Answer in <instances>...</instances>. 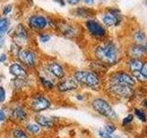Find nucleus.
Returning <instances> with one entry per match:
<instances>
[{"mask_svg": "<svg viewBox=\"0 0 147 138\" xmlns=\"http://www.w3.org/2000/svg\"><path fill=\"white\" fill-rule=\"evenodd\" d=\"M95 55L99 61L107 64H114L119 59V49L117 44L112 41H104L96 46Z\"/></svg>", "mask_w": 147, "mask_h": 138, "instance_id": "nucleus-1", "label": "nucleus"}, {"mask_svg": "<svg viewBox=\"0 0 147 138\" xmlns=\"http://www.w3.org/2000/svg\"><path fill=\"white\" fill-rule=\"evenodd\" d=\"M100 22L106 28L119 27L124 20V16L117 7H108L100 13Z\"/></svg>", "mask_w": 147, "mask_h": 138, "instance_id": "nucleus-2", "label": "nucleus"}, {"mask_svg": "<svg viewBox=\"0 0 147 138\" xmlns=\"http://www.w3.org/2000/svg\"><path fill=\"white\" fill-rule=\"evenodd\" d=\"M86 30L88 34L95 39L101 40L108 36V29L98 20L95 18H87L85 20Z\"/></svg>", "mask_w": 147, "mask_h": 138, "instance_id": "nucleus-3", "label": "nucleus"}, {"mask_svg": "<svg viewBox=\"0 0 147 138\" xmlns=\"http://www.w3.org/2000/svg\"><path fill=\"white\" fill-rule=\"evenodd\" d=\"M92 107L94 108L96 112L103 116L115 120L117 119V114L114 112V110L107 101L103 99H96L92 101Z\"/></svg>", "mask_w": 147, "mask_h": 138, "instance_id": "nucleus-4", "label": "nucleus"}, {"mask_svg": "<svg viewBox=\"0 0 147 138\" xmlns=\"http://www.w3.org/2000/svg\"><path fill=\"white\" fill-rule=\"evenodd\" d=\"M75 79L90 87H96L99 85V78L95 73L90 71H77L75 73Z\"/></svg>", "mask_w": 147, "mask_h": 138, "instance_id": "nucleus-5", "label": "nucleus"}, {"mask_svg": "<svg viewBox=\"0 0 147 138\" xmlns=\"http://www.w3.org/2000/svg\"><path fill=\"white\" fill-rule=\"evenodd\" d=\"M48 18L41 15V14H32L28 18V25L31 30H42L48 26Z\"/></svg>", "mask_w": 147, "mask_h": 138, "instance_id": "nucleus-6", "label": "nucleus"}, {"mask_svg": "<svg viewBox=\"0 0 147 138\" xmlns=\"http://www.w3.org/2000/svg\"><path fill=\"white\" fill-rule=\"evenodd\" d=\"M110 83L113 84H119L132 87L135 84V80L133 76H130L125 72H116L110 76Z\"/></svg>", "mask_w": 147, "mask_h": 138, "instance_id": "nucleus-7", "label": "nucleus"}, {"mask_svg": "<svg viewBox=\"0 0 147 138\" xmlns=\"http://www.w3.org/2000/svg\"><path fill=\"white\" fill-rule=\"evenodd\" d=\"M17 55L18 59L20 61L25 64L27 66L29 67H33L35 66V61H36V57L34 53L30 50L28 49H22V50H18Z\"/></svg>", "mask_w": 147, "mask_h": 138, "instance_id": "nucleus-8", "label": "nucleus"}, {"mask_svg": "<svg viewBox=\"0 0 147 138\" xmlns=\"http://www.w3.org/2000/svg\"><path fill=\"white\" fill-rule=\"evenodd\" d=\"M128 53L131 58L140 59L141 57H142L147 53V41L142 44L134 43L131 45V47L128 50Z\"/></svg>", "mask_w": 147, "mask_h": 138, "instance_id": "nucleus-9", "label": "nucleus"}, {"mask_svg": "<svg viewBox=\"0 0 147 138\" xmlns=\"http://www.w3.org/2000/svg\"><path fill=\"white\" fill-rule=\"evenodd\" d=\"M51 106V102L48 99H46L45 97L39 96L36 97L31 100L30 107L34 112H41V110H45L49 109Z\"/></svg>", "mask_w": 147, "mask_h": 138, "instance_id": "nucleus-10", "label": "nucleus"}, {"mask_svg": "<svg viewBox=\"0 0 147 138\" xmlns=\"http://www.w3.org/2000/svg\"><path fill=\"white\" fill-rule=\"evenodd\" d=\"M110 90H111L114 94L119 95L121 97H125V98H129V97H131L133 93V90L130 86L113 84V83L110 84Z\"/></svg>", "mask_w": 147, "mask_h": 138, "instance_id": "nucleus-11", "label": "nucleus"}, {"mask_svg": "<svg viewBox=\"0 0 147 138\" xmlns=\"http://www.w3.org/2000/svg\"><path fill=\"white\" fill-rule=\"evenodd\" d=\"M73 14L78 18L87 20V18H94L96 13V10H94V9H92L88 7H78L74 9Z\"/></svg>", "mask_w": 147, "mask_h": 138, "instance_id": "nucleus-12", "label": "nucleus"}, {"mask_svg": "<svg viewBox=\"0 0 147 138\" xmlns=\"http://www.w3.org/2000/svg\"><path fill=\"white\" fill-rule=\"evenodd\" d=\"M78 87V82L76 79L73 78H67L66 80L63 81L58 85V89L60 91H69V90H74L77 89Z\"/></svg>", "mask_w": 147, "mask_h": 138, "instance_id": "nucleus-13", "label": "nucleus"}, {"mask_svg": "<svg viewBox=\"0 0 147 138\" xmlns=\"http://www.w3.org/2000/svg\"><path fill=\"white\" fill-rule=\"evenodd\" d=\"M9 73L12 76L18 78H23L27 76V71L22 67L21 64L18 63H14L9 66Z\"/></svg>", "mask_w": 147, "mask_h": 138, "instance_id": "nucleus-14", "label": "nucleus"}, {"mask_svg": "<svg viewBox=\"0 0 147 138\" xmlns=\"http://www.w3.org/2000/svg\"><path fill=\"white\" fill-rule=\"evenodd\" d=\"M28 36H29V33H28V30L24 25L18 24L14 31V38L18 41H24L28 39Z\"/></svg>", "mask_w": 147, "mask_h": 138, "instance_id": "nucleus-15", "label": "nucleus"}, {"mask_svg": "<svg viewBox=\"0 0 147 138\" xmlns=\"http://www.w3.org/2000/svg\"><path fill=\"white\" fill-rule=\"evenodd\" d=\"M48 70L53 74V75L61 79V78L63 77L64 76V71H63V68L62 67L61 64H59L57 63H51L48 64Z\"/></svg>", "mask_w": 147, "mask_h": 138, "instance_id": "nucleus-16", "label": "nucleus"}, {"mask_svg": "<svg viewBox=\"0 0 147 138\" xmlns=\"http://www.w3.org/2000/svg\"><path fill=\"white\" fill-rule=\"evenodd\" d=\"M132 39L135 41V43L142 44L144 43L147 41L146 33L144 30H142V29H138L132 33Z\"/></svg>", "mask_w": 147, "mask_h": 138, "instance_id": "nucleus-17", "label": "nucleus"}, {"mask_svg": "<svg viewBox=\"0 0 147 138\" xmlns=\"http://www.w3.org/2000/svg\"><path fill=\"white\" fill-rule=\"evenodd\" d=\"M142 64H144V62H142L141 59H138V58H130V60H129V62H128L129 69L131 71V73L135 71H141Z\"/></svg>", "mask_w": 147, "mask_h": 138, "instance_id": "nucleus-18", "label": "nucleus"}, {"mask_svg": "<svg viewBox=\"0 0 147 138\" xmlns=\"http://www.w3.org/2000/svg\"><path fill=\"white\" fill-rule=\"evenodd\" d=\"M35 121L39 125L43 127H51L53 124V121L52 118H48L46 116H43V115H37Z\"/></svg>", "mask_w": 147, "mask_h": 138, "instance_id": "nucleus-19", "label": "nucleus"}, {"mask_svg": "<svg viewBox=\"0 0 147 138\" xmlns=\"http://www.w3.org/2000/svg\"><path fill=\"white\" fill-rule=\"evenodd\" d=\"M10 20L7 17L0 18V36H3L7 33L9 30Z\"/></svg>", "mask_w": 147, "mask_h": 138, "instance_id": "nucleus-20", "label": "nucleus"}, {"mask_svg": "<svg viewBox=\"0 0 147 138\" xmlns=\"http://www.w3.org/2000/svg\"><path fill=\"white\" fill-rule=\"evenodd\" d=\"M13 116L18 121H24V120L27 119L28 115L22 108H16L13 110Z\"/></svg>", "mask_w": 147, "mask_h": 138, "instance_id": "nucleus-21", "label": "nucleus"}, {"mask_svg": "<svg viewBox=\"0 0 147 138\" xmlns=\"http://www.w3.org/2000/svg\"><path fill=\"white\" fill-rule=\"evenodd\" d=\"M132 76H133V78H135V79L139 80L141 82H146L147 81V77L142 75V74L140 71L132 72Z\"/></svg>", "mask_w": 147, "mask_h": 138, "instance_id": "nucleus-22", "label": "nucleus"}, {"mask_svg": "<svg viewBox=\"0 0 147 138\" xmlns=\"http://www.w3.org/2000/svg\"><path fill=\"white\" fill-rule=\"evenodd\" d=\"M27 130L31 133H37L40 132V126L36 123H30L27 126Z\"/></svg>", "mask_w": 147, "mask_h": 138, "instance_id": "nucleus-23", "label": "nucleus"}, {"mask_svg": "<svg viewBox=\"0 0 147 138\" xmlns=\"http://www.w3.org/2000/svg\"><path fill=\"white\" fill-rule=\"evenodd\" d=\"M13 136L15 138H28L26 133L23 130H21V129H16L13 132Z\"/></svg>", "mask_w": 147, "mask_h": 138, "instance_id": "nucleus-24", "label": "nucleus"}, {"mask_svg": "<svg viewBox=\"0 0 147 138\" xmlns=\"http://www.w3.org/2000/svg\"><path fill=\"white\" fill-rule=\"evenodd\" d=\"M40 79L41 84H42V86L45 87V89H52L53 87V83L51 82L50 80L46 79V78H44V77H40Z\"/></svg>", "mask_w": 147, "mask_h": 138, "instance_id": "nucleus-25", "label": "nucleus"}, {"mask_svg": "<svg viewBox=\"0 0 147 138\" xmlns=\"http://www.w3.org/2000/svg\"><path fill=\"white\" fill-rule=\"evenodd\" d=\"M135 115L141 120V121H142V122L146 121V115H145V113L144 112H142V110H135Z\"/></svg>", "mask_w": 147, "mask_h": 138, "instance_id": "nucleus-26", "label": "nucleus"}, {"mask_svg": "<svg viewBox=\"0 0 147 138\" xmlns=\"http://www.w3.org/2000/svg\"><path fill=\"white\" fill-rule=\"evenodd\" d=\"M11 10H12V5H6L4 7H3V9H2V13H3V15H4V17H6V16H7L9 13L11 12Z\"/></svg>", "mask_w": 147, "mask_h": 138, "instance_id": "nucleus-27", "label": "nucleus"}, {"mask_svg": "<svg viewBox=\"0 0 147 138\" xmlns=\"http://www.w3.org/2000/svg\"><path fill=\"white\" fill-rule=\"evenodd\" d=\"M39 38L41 43H47V41H50L51 36H50V34H47V33H40L39 35Z\"/></svg>", "mask_w": 147, "mask_h": 138, "instance_id": "nucleus-28", "label": "nucleus"}, {"mask_svg": "<svg viewBox=\"0 0 147 138\" xmlns=\"http://www.w3.org/2000/svg\"><path fill=\"white\" fill-rule=\"evenodd\" d=\"M115 130H116V128H115L113 125H109V124H108V125L105 126V132L107 133H109V135L115 132Z\"/></svg>", "mask_w": 147, "mask_h": 138, "instance_id": "nucleus-29", "label": "nucleus"}, {"mask_svg": "<svg viewBox=\"0 0 147 138\" xmlns=\"http://www.w3.org/2000/svg\"><path fill=\"white\" fill-rule=\"evenodd\" d=\"M132 120H133V115H132V114H129L126 118H124V119H123L122 124H123V125H127V124L130 123V122L132 121Z\"/></svg>", "mask_w": 147, "mask_h": 138, "instance_id": "nucleus-30", "label": "nucleus"}, {"mask_svg": "<svg viewBox=\"0 0 147 138\" xmlns=\"http://www.w3.org/2000/svg\"><path fill=\"white\" fill-rule=\"evenodd\" d=\"M6 99V91L3 87H0V102H4Z\"/></svg>", "mask_w": 147, "mask_h": 138, "instance_id": "nucleus-31", "label": "nucleus"}, {"mask_svg": "<svg viewBox=\"0 0 147 138\" xmlns=\"http://www.w3.org/2000/svg\"><path fill=\"white\" fill-rule=\"evenodd\" d=\"M98 133H99V135L102 138H117V137H115V136H112L111 135H109V133H107L105 131H99Z\"/></svg>", "mask_w": 147, "mask_h": 138, "instance_id": "nucleus-32", "label": "nucleus"}, {"mask_svg": "<svg viewBox=\"0 0 147 138\" xmlns=\"http://www.w3.org/2000/svg\"><path fill=\"white\" fill-rule=\"evenodd\" d=\"M142 75H144V76L147 77V63H144V64H142V67L141 69V71H140Z\"/></svg>", "mask_w": 147, "mask_h": 138, "instance_id": "nucleus-33", "label": "nucleus"}, {"mask_svg": "<svg viewBox=\"0 0 147 138\" xmlns=\"http://www.w3.org/2000/svg\"><path fill=\"white\" fill-rule=\"evenodd\" d=\"M68 4L72 5V6H76V5H77L78 3H79L81 0H66Z\"/></svg>", "mask_w": 147, "mask_h": 138, "instance_id": "nucleus-34", "label": "nucleus"}, {"mask_svg": "<svg viewBox=\"0 0 147 138\" xmlns=\"http://www.w3.org/2000/svg\"><path fill=\"white\" fill-rule=\"evenodd\" d=\"M82 1L87 6H92V5L95 4V0H82Z\"/></svg>", "mask_w": 147, "mask_h": 138, "instance_id": "nucleus-35", "label": "nucleus"}, {"mask_svg": "<svg viewBox=\"0 0 147 138\" xmlns=\"http://www.w3.org/2000/svg\"><path fill=\"white\" fill-rule=\"evenodd\" d=\"M6 61H7V54L2 53L0 55V63H5Z\"/></svg>", "mask_w": 147, "mask_h": 138, "instance_id": "nucleus-36", "label": "nucleus"}, {"mask_svg": "<svg viewBox=\"0 0 147 138\" xmlns=\"http://www.w3.org/2000/svg\"><path fill=\"white\" fill-rule=\"evenodd\" d=\"M5 119H6V116H5V113L3 112V110H0V122H3Z\"/></svg>", "mask_w": 147, "mask_h": 138, "instance_id": "nucleus-37", "label": "nucleus"}, {"mask_svg": "<svg viewBox=\"0 0 147 138\" xmlns=\"http://www.w3.org/2000/svg\"><path fill=\"white\" fill-rule=\"evenodd\" d=\"M5 44V38L3 36H0V49H1Z\"/></svg>", "mask_w": 147, "mask_h": 138, "instance_id": "nucleus-38", "label": "nucleus"}, {"mask_svg": "<svg viewBox=\"0 0 147 138\" xmlns=\"http://www.w3.org/2000/svg\"><path fill=\"white\" fill-rule=\"evenodd\" d=\"M55 1H56L57 3H59L62 7H63L64 5H65V0H55Z\"/></svg>", "mask_w": 147, "mask_h": 138, "instance_id": "nucleus-39", "label": "nucleus"}, {"mask_svg": "<svg viewBox=\"0 0 147 138\" xmlns=\"http://www.w3.org/2000/svg\"><path fill=\"white\" fill-rule=\"evenodd\" d=\"M144 5L147 7V0H144Z\"/></svg>", "mask_w": 147, "mask_h": 138, "instance_id": "nucleus-40", "label": "nucleus"}]
</instances>
